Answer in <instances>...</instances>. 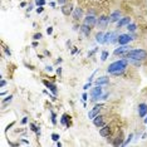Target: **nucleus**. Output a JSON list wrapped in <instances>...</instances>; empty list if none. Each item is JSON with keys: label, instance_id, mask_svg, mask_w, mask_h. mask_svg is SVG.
Listing matches in <instances>:
<instances>
[{"label": "nucleus", "instance_id": "nucleus-20", "mask_svg": "<svg viewBox=\"0 0 147 147\" xmlns=\"http://www.w3.org/2000/svg\"><path fill=\"white\" fill-rule=\"evenodd\" d=\"M96 42L99 43V44H105V34L102 32L97 33V35H96Z\"/></svg>", "mask_w": 147, "mask_h": 147}, {"label": "nucleus", "instance_id": "nucleus-17", "mask_svg": "<svg viewBox=\"0 0 147 147\" xmlns=\"http://www.w3.org/2000/svg\"><path fill=\"white\" fill-rule=\"evenodd\" d=\"M138 116L145 118L147 116V105L146 103H140L138 105Z\"/></svg>", "mask_w": 147, "mask_h": 147}, {"label": "nucleus", "instance_id": "nucleus-36", "mask_svg": "<svg viewBox=\"0 0 147 147\" xmlns=\"http://www.w3.org/2000/svg\"><path fill=\"white\" fill-rule=\"evenodd\" d=\"M28 123V117H23L21 119V125H27Z\"/></svg>", "mask_w": 147, "mask_h": 147}, {"label": "nucleus", "instance_id": "nucleus-30", "mask_svg": "<svg viewBox=\"0 0 147 147\" xmlns=\"http://www.w3.org/2000/svg\"><path fill=\"white\" fill-rule=\"evenodd\" d=\"M42 38H43L42 33H36V34H34V36H33V39H34V40H39V39H42Z\"/></svg>", "mask_w": 147, "mask_h": 147}, {"label": "nucleus", "instance_id": "nucleus-5", "mask_svg": "<svg viewBox=\"0 0 147 147\" xmlns=\"http://www.w3.org/2000/svg\"><path fill=\"white\" fill-rule=\"evenodd\" d=\"M133 39H134V36H132L131 34H121V35H118L119 45H126V44H128V43L131 42V40H133Z\"/></svg>", "mask_w": 147, "mask_h": 147}, {"label": "nucleus", "instance_id": "nucleus-43", "mask_svg": "<svg viewBox=\"0 0 147 147\" xmlns=\"http://www.w3.org/2000/svg\"><path fill=\"white\" fill-rule=\"evenodd\" d=\"M108 96H109V94H108V93H106V94H102V96H101V98H99V99H107V97H108Z\"/></svg>", "mask_w": 147, "mask_h": 147}, {"label": "nucleus", "instance_id": "nucleus-45", "mask_svg": "<svg viewBox=\"0 0 147 147\" xmlns=\"http://www.w3.org/2000/svg\"><path fill=\"white\" fill-rule=\"evenodd\" d=\"M5 53H7L8 56H11V52H10V49H8V48H5Z\"/></svg>", "mask_w": 147, "mask_h": 147}, {"label": "nucleus", "instance_id": "nucleus-44", "mask_svg": "<svg viewBox=\"0 0 147 147\" xmlns=\"http://www.w3.org/2000/svg\"><path fill=\"white\" fill-rule=\"evenodd\" d=\"M13 126H14V122H11V123H10V125L7 127V132H8V131H9V130H10V128H11Z\"/></svg>", "mask_w": 147, "mask_h": 147}, {"label": "nucleus", "instance_id": "nucleus-1", "mask_svg": "<svg viewBox=\"0 0 147 147\" xmlns=\"http://www.w3.org/2000/svg\"><path fill=\"white\" fill-rule=\"evenodd\" d=\"M127 65H128V59H119V60H116L109 64L107 68V72L113 76H119L126 70Z\"/></svg>", "mask_w": 147, "mask_h": 147}, {"label": "nucleus", "instance_id": "nucleus-29", "mask_svg": "<svg viewBox=\"0 0 147 147\" xmlns=\"http://www.w3.org/2000/svg\"><path fill=\"white\" fill-rule=\"evenodd\" d=\"M50 116H52V123L56 126L57 125V114L54 112H50Z\"/></svg>", "mask_w": 147, "mask_h": 147}, {"label": "nucleus", "instance_id": "nucleus-2", "mask_svg": "<svg viewBox=\"0 0 147 147\" xmlns=\"http://www.w3.org/2000/svg\"><path fill=\"white\" fill-rule=\"evenodd\" d=\"M127 59H133V60H145L147 58V52L145 49H130L125 54Z\"/></svg>", "mask_w": 147, "mask_h": 147}, {"label": "nucleus", "instance_id": "nucleus-4", "mask_svg": "<svg viewBox=\"0 0 147 147\" xmlns=\"http://www.w3.org/2000/svg\"><path fill=\"white\" fill-rule=\"evenodd\" d=\"M108 23H109V18H108V16H106V15H101V16H99V19L97 20L98 29L105 30V29L107 28V25H108Z\"/></svg>", "mask_w": 147, "mask_h": 147}, {"label": "nucleus", "instance_id": "nucleus-18", "mask_svg": "<svg viewBox=\"0 0 147 147\" xmlns=\"http://www.w3.org/2000/svg\"><path fill=\"white\" fill-rule=\"evenodd\" d=\"M131 23V18L130 16H125V18H121L118 21H117V28H122V27H126Z\"/></svg>", "mask_w": 147, "mask_h": 147}, {"label": "nucleus", "instance_id": "nucleus-7", "mask_svg": "<svg viewBox=\"0 0 147 147\" xmlns=\"http://www.w3.org/2000/svg\"><path fill=\"white\" fill-rule=\"evenodd\" d=\"M102 107H103V105H96V106H94V107L92 108L91 111L88 112V118H89V119L96 118L98 114H99V112H101Z\"/></svg>", "mask_w": 147, "mask_h": 147}, {"label": "nucleus", "instance_id": "nucleus-26", "mask_svg": "<svg viewBox=\"0 0 147 147\" xmlns=\"http://www.w3.org/2000/svg\"><path fill=\"white\" fill-rule=\"evenodd\" d=\"M132 138H133V133H130V136L127 137V140L123 142V146H127V145H128V143L132 141Z\"/></svg>", "mask_w": 147, "mask_h": 147}, {"label": "nucleus", "instance_id": "nucleus-31", "mask_svg": "<svg viewBox=\"0 0 147 147\" xmlns=\"http://www.w3.org/2000/svg\"><path fill=\"white\" fill-rule=\"evenodd\" d=\"M91 85H92V82H87V83L83 85V89L84 91H87V89H89L91 88Z\"/></svg>", "mask_w": 147, "mask_h": 147}, {"label": "nucleus", "instance_id": "nucleus-42", "mask_svg": "<svg viewBox=\"0 0 147 147\" xmlns=\"http://www.w3.org/2000/svg\"><path fill=\"white\" fill-rule=\"evenodd\" d=\"M45 70H47V72H52V70H53V67H52V65H47V67H45Z\"/></svg>", "mask_w": 147, "mask_h": 147}, {"label": "nucleus", "instance_id": "nucleus-23", "mask_svg": "<svg viewBox=\"0 0 147 147\" xmlns=\"http://www.w3.org/2000/svg\"><path fill=\"white\" fill-rule=\"evenodd\" d=\"M29 126H30V130H32L33 132H35V133H36V136H39V134H40V131H39V128H38V127L35 126L34 123H30Z\"/></svg>", "mask_w": 147, "mask_h": 147}, {"label": "nucleus", "instance_id": "nucleus-28", "mask_svg": "<svg viewBox=\"0 0 147 147\" xmlns=\"http://www.w3.org/2000/svg\"><path fill=\"white\" fill-rule=\"evenodd\" d=\"M11 101H13V96L10 94V96H8V97L5 98L4 101H3V105H7V103H10Z\"/></svg>", "mask_w": 147, "mask_h": 147}, {"label": "nucleus", "instance_id": "nucleus-25", "mask_svg": "<svg viewBox=\"0 0 147 147\" xmlns=\"http://www.w3.org/2000/svg\"><path fill=\"white\" fill-rule=\"evenodd\" d=\"M108 56H109V53H108L107 50H103V52L101 53V60H102V62H105L106 59L108 58Z\"/></svg>", "mask_w": 147, "mask_h": 147}, {"label": "nucleus", "instance_id": "nucleus-12", "mask_svg": "<svg viewBox=\"0 0 147 147\" xmlns=\"http://www.w3.org/2000/svg\"><path fill=\"white\" fill-rule=\"evenodd\" d=\"M93 125L98 128H101V127H103L106 125V121H105V117L103 116H99L98 114L96 118H93Z\"/></svg>", "mask_w": 147, "mask_h": 147}, {"label": "nucleus", "instance_id": "nucleus-15", "mask_svg": "<svg viewBox=\"0 0 147 147\" xmlns=\"http://www.w3.org/2000/svg\"><path fill=\"white\" fill-rule=\"evenodd\" d=\"M109 83V78L106 77V76H102V77H98L96 81H94V84L96 85H107Z\"/></svg>", "mask_w": 147, "mask_h": 147}, {"label": "nucleus", "instance_id": "nucleus-6", "mask_svg": "<svg viewBox=\"0 0 147 147\" xmlns=\"http://www.w3.org/2000/svg\"><path fill=\"white\" fill-rule=\"evenodd\" d=\"M83 24L85 25H88V27H94V25H97V18L94 16L93 14H88L85 18H83Z\"/></svg>", "mask_w": 147, "mask_h": 147}, {"label": "nucleus", "instance_id": "nucleus-50", "mask_svg": "<svg viewBox=\"0 0 147 147\" xmlns=\"http://www.w3.org/2000/svg\"><path fill=\"white\" fill-rule=\"evenodd\" d=\"M57 146H58V147H62V142H60V141H58V142H57Z\"/></svg>", "mask_w": 147, "mask_h": 147}, {"label": "nucleus", "instance_id": "nucleus-53", "mask_svg": "<svg viewBox=\"0 0 147 147\" xmlns=\"http://www.w3.org/2000/svg\"><path fill=\"white\" fill-rule=\"evenodd\" d=\"M143 122H145V123H146V125H147V116H146V117H145V119H143Z\"/></svg>", "mask_w": 147, "mask_h": 147}, {"label": "nucleus", "instance_id": "nucleus-14", "mask_svg": "<svg viewBox=\"0 0 147 147\" xmlns=\"http://www.w3.org/2000/svg\"><path fill=\"white\" fill-rule=\"evenodd\" d=\"M111 132H112L111 126H106V125L103 127H101V130H99V134H101L102 137H109Z\"/></svg>", "mask_w": 147, "mask_h": 147}, {"label": "nucleus", "instance_id": "nucleus-48", "mask_svg": "<svg viewBox=\"0 0 147 147\" xmlns=\"http://www.w3.org/2000/svg\"><path fill=\"white\" fill-rule=\"evenodd\" d=\"M62 62H63V59H62V58H59V59H57L56 63H57V64H59V63H62Z\"/></svg>", "mask_w": 147, "mask_h": 147}, {"label": "nucleus", "instance_id": "nucleus-47", "mask_svg": "<svg viewBox=\"0 0 147 147\" xmlns=\"http://www.w3.org/2000/svg\"><path fill=\"white\" fill-rule=\"evenodd\" d=\"M77 52H78V49L76 48V47H74V49H72V54H76Z\"/></svg>", "mask_w": 147, "mask_h": 147}, {"label": "nucleus", "instance_id": "nucleus-21", "mask_svg": "<svg viewBox=\"0 0 147 147\" xmlns=\"http://www.w3.org/2000/svg\"><path fill=\"white\" fill-rule=\"evenodd\" d=\"M114 146H123V138H122V133H119V136L113 142Z\"/></svg>", "mask_w": 147, "mask_h": 147}, {"label": "nucleus", "instance_id": "nucleus-54", "mask_svg": "<svg viewBox=\"0 0 147 147\" xmlns=\"http://www.w3.org/2000/svg\"><path fill=\"white\" fill-rule=\"evenodd\" d=\"M38 1H39V0H35V3H38Z\"/></svg>", "mask_w": 147, "mask_h": 147}, {"label": "nucleus", "instance_id": "nucleus-40", "mask_svg": "<svg viewBox=\"0 0 147 147\" xmlns=\"http://www.w3.org/2000/svg\"><path fill=\"white\" fill-rule=\"evenodd\" d=\"M96 52H97V48H94L93 50H92V52H89V53H88V57H92L93 54H94V53H96Z\"/></svg>", "mask_w": 147, "mask_h": 147}, {"label": "nucleus", "instance_id": "nucleus-41", "mask_svg": "<svg viewBox=\"0 0 147 147\" xmlns=\"http://www.w3.org/2000/svg\"><path fill=\"white\" fill-rule=\"evenodd\" d=\"M57 1H58V4H59V5H64V4L67 3V0H57Z\"/></svg>", "mask_w": 147, "mask_h": 147}, {"label": "nucleus", "instance_id": "nucleus-10", "mask_svg": "<svg viewBox=\"0 0 147 147\" xmlns=\"http://www.w3.org/2000/svg\"><path fill=\"white\" fill-rule=\"evenodd\" d=\"M60 123H62L63 126H65L67 128H69V127L72 126V117H70L69 114L64 113L63 116L60 117Z\"/></svg>", "mask_w": 147, "mask_h": 147}, {"label": "nucleus", "instance_id": "nucleus-16", "mask_svg": "<svg viewBox=\"0 0 147 147\" xmlns=\"http://www.w3.org/2000/svg\"><path fill=\"white\" fill-rule=\"evenodd\" d=\"M121 19V11L119 10H114L109 15V23H117Z\"/></svg>", "mask_w": 147, "mask_h": 147}, {"label": "nucleus", "instance_id": "nucleus-13", "mask_svg": "<svg viewBox=\"0 0 147 147\" xmlns=\"http://www.w3.org/2000/svg\"><path fill=\"white\" fill-rule=\"evenodd\" d=\"M72 16L74 20H79V19H83V10L81 8H74L73 13H72Z\"/></svg>", "mask_w": 147, "mask_h": 147}, {"label": "nucleus", "instance_id": "nucleus-37", "mask_svg": "<svg viewBox=\"0 0 147 147\" xmlns=\"http://www.w3.org/2000/svg\"><path fill=\"white\" fill-rule=\"evenodd\" d=\"M7 85V81L5 79H1V82H0V87L3 88V87H5Z\"/></svg>", "mask_w": 147, "mask_h": 147}, {"label": "nucleus", "instance_id": "nucleus-52", "mask_svg": "<svg viewBox=\"0 0 147 147\" xmlns=\"http://www.w3.org/2000/svg\"><path fill=\"white\" fill-rule=\"evenodd\" d=\"M33 47H38V43H36V42H33Z\"/></svg>", "mask_w": 147, "mask_h": 147}, {"label": "nucleus", "instance_id": "nucleus-33", "mask_svg": "<svg viewBox=\"0 0 147 147\" xmlns=\"http://www.w3.org/2000/svg\"><path fill=\"white\" fill-rule=\"evenodd\" d=\"M87 99H88V94H87V93H83V94H82V101L85 103V101H87Z\"/></svg>", "mask_w": 147, "mask_h": 147}, {"label": "nucleus", "instance_id": "nucleus-24", "mask_svg": "<svg viewBox=\"0 0 147 147\" xmlns=\"http://www.w3.org/2000/svg\"><path fill=\"white\" fill-rule=\"evenodd\" d=\"M111 39H112V32L106 33L105 34V44L106 43H111Z\"/></svg>", "mask_w": 147, "mask_h": 147}, {"label": "nucleus", "instance_id": "nucleus-11", "mask_svg": "<svg viewBox=\"0 0 147 147\" xmlns=\"http://www.w3.org/2000/svg\"><path fill=\"white\" fill-rule=\"evenodd\" d=\"M43 84L47 87V88H49V91L52 92L54 96H57V93H58V88H57V85L54 83H52V82H49V81H43Z\"/></svg>", "mask_w": 147, "mask_h": 147}, {"label": "nucleus", "instance_id": "nucleus-49", "mask_svg": "<svg viewBox=\"0 0 147 147\" xmlns=\"http://www.w3.org/2000/svg\"><path fill=\"white\" fill-rule=\"evenodd\" d=\"M20 7H21V8L27 7V3H25V1H23V3H20Z\"/></svg>", "mask_w": 147, "mask_h": 147}, {"label": "nucleus", "instance_id": "nucleus-22", "mask_svg": "<svg viewBox=\"0 0 147 147\" xmlns=\"http://www.w3.org/2000/svg\"><path fill=\"white\" fill-rule=\"evenodd\" d=\"M127 30H128L130 33H133V32H136V30H137V25H136V24H133V23H130V24L127 25Z\"/></svg>", "mask_w": 147, "mask_h": 147}, {"label": "nucleus", "instance_id": "nucleus-32", "mask_svg": "<svg viewBox=\"0 0 147 147\" xmlns=\"http://www.w3.org/2000/svg\"><path fill=\"white\" fill-rule=\"evenodd\" d=\"M44 4H45V0H39L38 3H35V5L38 7H44Z\"/></svg>", "mask_w": 147, "mask_h": 147}, {"label": "nucleus", "instance_id": "nucleus-9", "mask_svg": "<svg viewBox=\"0 0 147 147\" xmlns=\"http://www.w3.org/2000/svg\"><path fill=\"white\" fill-rule=\"evenodd\" d=\"M60 10H62V13H63V15H65V16H69L72 13H73V4H64V5H62V8H60Z\"/></svg>", "mask_w": 147, "mask_h": 147}, {"label": "nucleus", "instance_id": "nucleus-51", "mask_svg": "<svg viewBox=\"0 0 147 147\" xmlns=\"http://www.w3.org/2000/svg\"><path fill=\"white\" fill-rule=\"evenodd\" d=\"M50 7H52V8H56V3H53V1H52V3H50Z\"/></svg>", "mask_w": 147, "mask_h": 147}, {"label": "nucleus", "instance_id": "nucleus-39", "mask_svg": "<svg viewBox=\"0 0 147 147\" xmlns=\"http://www.w3.org/2000/svg\"><path fill=\"white\" fill-rule=\"evenodd\" d=\"M47 33H48V35H50L52 33H53V28H52V27H49V28H47Z\"/></svg>", "mask_w": 147, "mask_h": 147}, {"label": "nucleus", "instance_id": "nucleus-8", "mask_svg": "<svg viewBox=\"0 0 147 147\" xmlns=\"http://www.w3.org/2000/svg\"><path fill=\"white\" fill-rule=\"evenodd\" d=\"M128 50H130V47L127 44L126 45H119L118 48H116L113 50V54L114 56H123V54H126Z\"/></svg>", "mask_w": 147, "mask_h": 147}, {"label": "nucleus", "instance_id": "nucleus-34", "mask_svg": "<svg viewBox=\"0 0 147 147\" xmlns=\"http://www.w3.org/2000/svg\"><path fill=\"white\" fill-rule=\"evenodd\" d=\"M43 10H44V8H43V7H38V8H36V13H38V14H42Z\"/></svg>", "mask_w": 147, "mask_h": 147}, {"label": "nucleus", "instance_id": "nucleus-38", "mask_svg": "<svg viewBox=\"0 0 147 147\" xmlns=\"http://www.w3.org/2000/svg\"><path fill=\"white\" fill-rule=\"evenodd\" d=\"M57 74L60 77L62 76V67H59V68H57Z\"/></svg>", "mask_w": 147, "mask_h": 147}, {"label": "nucleus", "instance_id": "nucleus-3", "mask_svg": "<svg viewBox=\"0 0 147 147\" xmlns=\"http://www.w3.org/2000/svg\"><path fill=\"white\" fill-rule=\"evenodd\" d=\"M102 93H103V89H102V85H96L93 89L91 91V97H92V101L93 102H96L98 101L101 96H102Z\"/></svg>", "mask_w": 147, "mask_h": 147}, {"label": "nucleus", "instance_id": "nucleus-35", "mask_svg": "<svg viewBox=\"0 0 147 147\" xmlns=\"http://www.w3.org/2000/svg\"><path fill=\"white\" fill-rule=\"evenodd\" d=\"M33 8H34V5H33V4H29L28 8H27V11H28V13H30V11L33 10Z\"/></svg>", "mask_w": 147, "mask_h": 147}, {"label": "nucleus", "instance_id": "nucleus-19", "mask_svg": "<svg viewBox=\"0 0 147 147\" xmlns=\"http://www.w3.org/2000/svg\"><path fill=\"white\" fill-rule=\"evenodd\" d=\"M81 32H82L85 36H89V34H91V27H88V25L83 24V25L81 27Z\"/></svg>", "mask_w": 147, "mask_h": 147}, {"label": "nucleus", "instance_id": "nucleus-46", "mask_svg": "<svg viewBox=\"0 0 147 147\" xmlns=\"http://www.w3.org/2000/svg\"><path fill=\"white\" fill-rule=\"evenodd\" d=\"M65 45H67L68 48H70V45H72V42H70V40H67V43H65Z\"/></svg>", "mask_w": 147, "mask_h": 147}, {"label": "nucleus", "instance_id": "nucleus-27", "mask_svg": "<svg viewBox=\"0 0 147 147\" xmlns=\"http://www.w3.org/2000/svg\"><path fill=\"white\" fill-rule=\"evenodd\" d=\"M50 137H52V140L54 141V142H58L59 138H60V136H59L58 133H52V136H50Z\"/></svg>", "mask_w": 147, "mask_h": 147}]
</instances>
